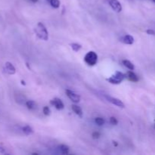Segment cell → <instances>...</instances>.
Instances as JSON below:
<instances>
[{"label": "cell", "instance_id": "obj_1", "mask_svg": "<svg viewBox=\"0 0 155 155\" xmlns=\"http://www.w3.org/2000/svg\"><path fill=\"white\" fill-rule=\"evenodd\" d=\"M35 33H36V36H37L39 39L45 41L48 40V31H47L46 28H45V27L44 26V24H42V23H38L37 26H36V29H35Z\"/></svg>", "mask_w": 155, "mask_h": 155}, {"label": "cell", "instance_id": "obj_2", "mask_svg": "<svg viewBox=\"0 0 155 155\" xmlns=\"http://www.w3.org/2000/svg\"><path fill=\"white\" fill-rule=\"evenodd\" d=\"M84 61L87 64L90 65V66H93V65H95V64L97 63V61H98V55H97L96 53L94 52V51H89V52L85 55Z\"/></svg>", "mask_w": 155, "mask_h": 155}, {"label": "cell", "instance_id": "obj_3", "mask_svg": "<svg viewBox=\"0 0 155 155\" xmlns=\"http://www.w3.org/2000/svg\"><path fill=\"white\" fill-rule=\"evenodd\" d=\"M124 78H125V74L117 71V72H116V74L112 76L109 79H107V80L109 83H111V84H120L124 80Z\"/></svg>", "mask_w": 155, "mask_h": 155}, {"label": "cell", "instance_id": "obj_4", "mask_svg": "<svg viewBox=\"0 0 155 155\" xmlns=\"http://www.w3.org/2000/svg\"><path fill=\"white\" fill-rule=\"evenodd\" d=\"M66 94L68 95V98L74 103H78L80 101V96L77 94H76L75 92H74L73 91L69 90V89H67L66 90Z\"/></svg>", "mask_w": 155, "mask_h": 155}, {"label": "cell", "instance_id": "obj_5", "mask_svg": "<svg viewBox=\"0 0 155 155\" xmlns=\"http://www.w3.org/2000/svg\"><path fill=\"white\" fill-rule=\"evenodd\" d=\"M109 5L114 12H120L122 11V5L118 0H109Z\"/></svg>", "mask_w": 155, "mask_h": 155}, {"label": "cell", "instance_id": "obj_6", "mask_svg": "<svg viewBox=\"0 0 155 155\" xmlns=\"http://www.w3.org/2000/svg\"><path fill=\"white\" fill-rule=\"evenodd\" d=\"M106 98V99L108 101H110V103H112L113 104H115L117 107H121V108H124V104L122 102V101H120V99L116 98H113V97L110 96H107V95H104Z\"/></svg>", "mask_w": 155, "mask_h": 155}, {"label": "cell", "instance_id": "obj_7", "mask_svg": "<svg viewBox=\"0 0 155 155\" xmlns=\"http://www.w3.org/2000/svg\"><path fill=\"white\" fill-rule=\"evenodd\" d=\"M50 104H51V105L54 106V107H55V108L58 109V110H61V109H63L64 107V103L62 102L61 100L57 98L51 100V101H50Z\"/></svg>", "mask_w": 155, "mask_h": 155}, {"label": "cell", "instance_id": "obj_8", "mask_svg": "<svg viewBox=\"0 0 155 155\" xmlns=\"http://www.w3.org/2000/svg\"><path fill=\"white\" fill-rule=\"evenodd\" d=\"M5 70L6 72L8 74H15V67L13 66L12 63L10 62H6L5 64Z\"/></svg>", "mask_w": 155, "mask_h": 155}, {"label": "cell", "instance_id": "obj_9", "mask_svg": "<svg viewBox=\"0 0 155 155\" xmlns=\"http://www.w3.org/2000/svg\"><path fill=\"white\" fill-rule=\"evenodd\" d=\"M71 107H72V110H74V112L76 114L78 115V116L80 117H83V110H82L81 107L76 105V104H73Z\"/></svg>", "mask_w": 155, "mask_h": 155}, {"label": "cell", "instance_id": "obj_10", "mask_svg": "<svg viewBox=\"0 0 155 155\" xmlns=\"http://www.w3.org/2000/svg\"><path fill=\"white\" fill-rule=\"evenodd\" d=\"M122 41L127 45H132L134 42V38L130 35H127V36H124Z\"/></svg>", "mask_w": 155, "mask_h": 155}, {"label": "cell", "instance_id": "obj_11", "mask_svg": "<svg viewBox=\"0 0 155 155\" xmlns=\"http://www.w3.org/2000/svg\"><path fill=\"white\" fill-rule=\"evenodd\" d=\"M127 77H128L129 80H131L133 82H138L139 81V78H138L137 75H136L135 73H133V71H129L127 73Z\"/></svg>", "mask_w": 155, "mask_h": 155}, {"label": "cell", "instance_id": "obj_12", "mask_svg": "<svg viewBox=\"0 0 155 155\" xmlns=\"http://www.w3.org/2000/svg\"><path fill=\"white\" fill-rule=\"evenodd\" d=\"M26 105H27V108L30 109V110H34L36 107V102L34 101H32V100L27 101V103H26Z\"/></svg>", "mask_w": 155, "mask_h": 155}, {"label": "cell", "instance_id": "obj_13", "mask_svg": "<svg viewBox=\"0 0 155 155\" xmlns=\"http://www.w3.org/2000/svg\"><path fill=\"white\" fill-rule=\"evenodd\" d=\"M123 64H124V66H125L126 68H128V69L130 70V71H133V70H134V68H135L134 65H133V64L130 61L124 60L123 61Z\"/></svg>", "mask_w": 155, "mask_h": 155}, {"label": "cell", "instance_id": "obj_14", "mask_svg": "<svg viewBox=\"0 0 155 155\" xmlns=\"http://www.w3.org/2000/svg\"><path fill=\"white\" fill-rule=\"evenodd\" d=\"M59 149H60V151H61L62 154H68V152H69V147L67 146V145H61L59 146Z\"/></svg>", "mask_w": 155, "mask_h": 155}, {"label": "cell", "instance_id": "obj_15", "mask_svg": "<svg viewBox=\"0 0 155 155\" xmlns=\"http://www.w3.org/2000/svg\"><path fill=\"white\" fill-rule=\"evenodd\" d=\"M22 130L24 132V133H25L26 135H30L33 133L32 128L30 127H29V126H26V127H23Z\"/></svg>", "mask_w": 155, "mask_h": 155}, {"label": "cell", "instance_id": "obj_16", "mask_svg": "<svg viewBox=\"0 0 155 155\" xmlns=\"http://www.w3.org/2000/svg\"><path fill=\"white\" fill-rule=\"evenodd\" d=\"M50 4L54 8H58L60 6V2L59 0H50Z\"/></svg>", "mask_w": 155, "mask_h": 155}, {"label": "cell", "instance_id": "obj_17", "mask_svg": "<svg viewBox=\"0 0 155 155\" xmlns=\"http://www.w3.org/2000/svg\"><path fill=\"white\" fill-rule=\"evenodd\" d=\"M71 46L74 51H78L82 48V45L78 43H72L71 44Z\"/></svg>", "mask_w": 155, "mask_h": 155}, {"label": "cell", "instance_id": "obj_18", "mask_svg": "<svg viewBox=\"0 0 155 155\" xmlns=\"http://www.w3.org/2000/svg\"><path fill=\"white\" fill-rule=\"evenodd\" d=\"M95 124H96L98 126H102V125H104V122H105V121H104V120L103 119V118L96 117V118H95Z\"/></svg>", "mask_w": 155, "mask_h": 155}, {"label": "cell", "instance_id": "obj_19", "mask_svg": "<svg viewBox=\"0 0 155 155\" xmlns=\"http://www.w3.org/2000/svg\"><path fill=\"white\" fill-rule=\"evenodd\" d=\"M43 114L45 115H46V116H48V115H50V114H51V110H50L49 107H43Z\"/></svg>", "mask_w": 155, "mask_h": 155}, {"label": "cell", "instance_id": "obj_20", "mask_svg": "<svg viewBox=\"0 0 155 155\" xmlns=\"http://www.w3.org/2000/svg\"><path fill=\"white\" fill-rule=\"evenodd\" d=\"M110 123L112 124V125L116 126V125H117L118 121H117V120L116 119V118L114 117H111L110 118Z\"/></svg>", "mask_w": 155, "mask_h": 155}, {"label": "cell", "instance_id": "obj_21", "mask_svg": "<svg viewBox=\"0 0 155 155\" xmlns=\"http://www.w3.org/2000/svg\"><path fill=\"white\" fill-rule=\"evenodd\" d=\"M100 136H101V134H100L98 132H95V133H92V137H93V139H98V138L100 137Z\"/></svg>", "mask_w": 155, "mask_h": 155}, {"label": "cell", "instance_id": "obj_22", "mask_svg": "<svg viewBox=\"0 0 155 155\" xmlns=\"http://www.w3.org/2000/svg\"><path fill=\"white\" fill-rule=\"evenodd\" d=\"M146 33H148V35H152V36H154L155 35V31L153 30H148L146 31Z\"/></svg>", "mask_w": 155, "mask_h": 155}, {"label": "cell", "instance_id": "obj_23", "mask_svg": "<svg viewBox=\"0 0 155 155\" xmlns=\"http://www.w3.org/2000/svg\"><path fill=\"white\" fill-rule=\"evenodd\" d=\"M5 151V149L2 147H0V153H3Z\"/></svg>", "mask_w": 155, "mask_h": 155}, {"label": "cell", "instance_id": "obj_24", "mask_svg": "<svg viewBox=\"0 0 155 155\" xmlns=\"http://www.w3.org/2000/svg\"><path fill=\"white\" fill-rule=\"evenodd\" d=\"M113 143H114V145H115V146H117V145H118L117 142H114V141H113Z\"/></svg>", "mask_w": 155, "mask_h": 155}, {"label": "cell", "instance_id": "obj_25", "mask_svg": "<svg viewBox=\"0 0 155 155\" xmlns=\"http://www.w3.org/2000/svg\"><path fill=\"white\" fill-rule=\"evenodd\" d=\"M21 84H22V85H26V83H25V82L24 81V80H21Z\"/></svg>", "mask_w": 155, "mask_h": 155}, {"label": "cell", "instance_id": "obj_26", "mask_svg": "<svg viewBox=\"0 0 155 155\" xmlns=\"http://www.w3.org/2000/svg\"><path fill=\"white\" fill-rule=\"evenodd\" d=\"M30 1H31V2H38V0H30Z\"/></svg>", "mask_w": 155, "mask_h": 155}, {"label": "cell", "instance_id": "obj_27", "mask_svg": "<svg viewBox=\"0 0 155 155\" xmlns=\"http://www.w3.org/2000/svg\"><path fill=\"white\" fill-rule=\"evenodd\" d=\"M152 1H153V2H154L155 3V0H152Z\"/></svg>", "mask_w": 155, "mask_h": 155}, {"label": "cell", "instance_id": "obj_28", "mask_svg": "<svg viewBox=\"0 0 155 155\" xmlns=\"http://www.w3.org/2000/svg\"><path fill=\"white\" fill-rule=\"evenodd\" d=\"M47 1H50V0H47Z\"/></svg>", "mask_w": 155, "mask_h": 155}]
</instances>
